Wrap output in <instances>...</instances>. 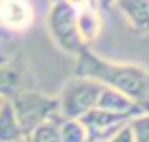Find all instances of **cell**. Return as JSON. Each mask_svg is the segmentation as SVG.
Instances as JSON below:
<instances>
[{
  "instance_id": "15",
  "label": "cell",
  "mask_w": 149,
  "mask_h": 142,
  "mask_svg": "<svg viewBox=\"0 0 149 142\" xmlns=\"http://www.w3.org/2000/svg\"><path fill=\"white\" fill-rule=\"evenodd\" d=\"M106 142H134V136H132V129L128 123H125L119 131H115L111 136H109Z\"/></svg>"
},
{
  "instance_id": "1",
  "label": "cell",
  "mask_w": 149,
  "mask_h": 142,
  "mask_svg": "<svg viewBox=\"0 0 149 142\" xmlns=\"http://www.w3.org/2000/svg\"><path fill=\"white\" fill-rule=\"evenodd\" d=\"M74 76L91 78L106 87L128 95L143 110L149 102V68L134 63H115L96 55L89 46L74 55ZM149 112V110H147Z\"/></svg>"
},
{
  "instance_id": "20",
  "label": "cell",
  "mask_w": 149,
  "mask_h": 142,
  "mask_svg": "<svg viewBox=\"0 0 149 142\" xmlns=\"http://www.w3.org/2000/svg\"><path fill=\"white\" fill-rule=\"evenodd\" d=\"M147 110H149V102H147Z\"/></svg>"
},
{
  "instance_id": "12",
  "label": "cell",
  "mask_w": 149,
  "mask_h": 142,
  "mask_svg": "<svg viewBox=\"0 0 149 142\" xmlns=\"http://www.w3.org/2000/svg\"><path fill=\"white\" fill-rule=\"evenodd\" d=\"M61 142H87V129L79 120H61L58 121Z\"/></svg>"
},
{
  "instance_id": "8",
  "label": "cell",
  "mask_w": 149,
  "mask_h": 142,
  "mask_svg": "<svg viewBox=\"0 0 149 142\" xmlns=\"http://www.w3.org/2000/svg\"><path fill=\"white\" fill-rule=\"evenodd\" d=\"M96 108L109 110V112H115V114H125V116H128V117H134L136 114L146 112V110L136 101H132L128 95L117 91V89H113V87H106V85L100 91Z\"/></svg>"
},
{
  "instance_id": "21",
  "label": "cell",
  "mask_w": 149,
  "mask_h": 142,
  "mask_svg": "<svg viewBox=\"0 0 149 142\" xmlns=\"http://www.w3.org/2000/svg\"><path fill=\"white\" fill-rule=\"evenodd\" d=\"M89 142H95V140H89Z\"/></svg>"
},
{
  "instance_id": "10",
  "label": "cell",
  "mask_w": 149,
  "mask_h": 142,
  "mask_svg": "<svg viewBox=\"0 0 149 142\" xmlns=\"http://www.w3.org/2000/svg\"><path fill=\"white\" fill-rule=\"evenodd\" d=\"M77 30L87 46L96 40L102 30V11L96 6L77 10Z\"/></svg>"
},
{
  "instance_id": "6",
  "label": "cell",
  "mask_w": 149,
  "mask_h": 142,
  "mask_svg": "<svg viewBox=\"0 0 149 142\" xmlns=\"http://www.w3.org/2000/svg\"><path fill=\"white\" fill-rule=\"evenodd\" d=\"M79 121L85 125V129H87L89 140L106 142L115 131H119L125 123H128L130 117L125 116V114L109 112V110L93 108V110H89L87 114H83V116L79 117Z\"/></svg>"
},
{
  "instance_id": "5",
  "label": "cell",
  "mask_w": 149,
  "mask_h": 142,
  "mask_svg": "<svg viewBox=\"0 0 149 142\" xmlns=\"http://www.w3.org/2000/svg\"><path fill=\"white\" fill-rule=\"evenodd\" d=\"M30 0H0V34H21L34 23Z\"/></svg>"
},
{
  "instance_id": "9",
  "label": "cell",
  "mask_w": 149,
  "mask_h": 142,
  "mask_svg": "<svg viewBox=\"0 0 149 142\" xmlns=\"http://www.w3.org/2000/svg\"><path fill=\"white\" fill-rule=\"evenodd\" d=\"M115 8L138 32H149V0H117Z\"/></svg>"
},
{
  "instance_id": "19",
  "label": "cell",
  "mask_w": 149,
  "mask_h": 142,
  "mask_svg": "<svg viewBox=\"0 0 149 142\" xmlns=\"http://www.w3.org/2000/svg\"><path fill=\"white\" fill-rule=\"evenodd\" d=\"M2 102H4V98H0V104H2Z\"/></svg>"
},
{
  "instance_id": "4",
  "label": "cell",
  "mask_w": 149,
  "mask_h": 142,
  "mask_svg": "<svg viewBox=\"0 0 149 142\" xmlns=\"http://www.w3.org/2000/svg\"><path fill=\"white\" fill-rule=\"evenodd\" d=\"M104 85L91 78L72 76L70 80L64 82L61 93L57 95L58 98V110H61L62 120H79L83 114L89 110L96 108L98 97Z\"/></svg>"
},
{
  "instance_id": "3",
  "label": "cell",
  "mask_w": 149,
  "mask_h": 142,
  "mask_svg": "<svg viewBox=\"0 0 149 142\" xmlns=\"http://www.w3.org/2000/svg\"><path fill=\"white\" fill-rule=\"evenodd\" d=\"M47 30L55 46L68 55L79 53L87 46L77 30V10L66 0L51 2L47 10Z\"/></svg>"
},
{
  "instance_id": "7",
  "label": "cell",
  "mask_w": 149,
  "mask_h": 142,
  "mask_svg": "<svg viewBox=\"0 0 149 142\" xmlns=\"http://www.w3.org/2000/svg\"><path fill=\"white\" fill-rule=\"evenodd\" d=\"M29 66L21 57H10L0 65V98L10 101L23 89L30 87Z\"/></svg>"
},
{
  "instance_id": "18",
  "label": "cell",
  "mask_w": 149,
  "mask_h": 142,
  "mask_svg": "<svg viewBox=\"0 0 149 142\" xmlns=\"http://www.w3.org/2000/svg\"><path fill=\"white\" fill-rule=\"evenodd\" d=\"M8 59H10V55H6L4 51H0V65H2L4 61H8Z\"/></svg>"
},
{
  "instance_id": "2",
  "label": "cell",
  "mask_w": 149,
  "mask_h": 142,
  "mask_svg": "<svg viewBox=\"0 0 149 142\" xmlns=\"http://www.w3.org/2000/svg\"><path fill=\"white\" fill-rule=\"evenodd\" d=\"M17 120L25 135L45 121H61V110H58V98L45 95L34 87H26L10 98Z\"/></svg>"
},
{
  "instance_id": "13",
  "label": "cell",
  "mask_w": 149,
  "mask_h": 142,
  "mask_svg": "<svg viewBox=\"0 0 149 142\" xmlns=\"http://www.w3.org/2000/svg\"><path fill=\"white\" fill-rule=\"evenodd\" d=\"M30 142H61L58 121H45L29 133Z\"/></svg>"
},
{
  "instance_id": "17",
  "label": "cell",
  "mask_w": 149,
  "mask_h": 142,
  "mask_svg": "<svg viewBox=\"0 0 149 142\" xmlns=\"http://www.w3.org/2000/svg\"><path fill=\"white\" fill-rule=\"evenodd\" d=\"M8 142H30V140H29V135H21V136H17L13 140H8Z\"/></svg>"
},
{
  "instance_id": "16",
  "label": "cell",
  "mask_w": 149,
  "mask_h": 142,
  "mask_svg": "<svg viewBox=\"0 0 149 142\" xmlns=\"http://www.w3.org/2000/svg\"><path fill=\"white\" fill-rule=\"evenodd\" d=\"M115 2L117 0H96V6H98L100 11H108V10H111V8L115 6Z\"/></svg>"
},
{
  "instance_id": "14",
  "label": "cell",
  "mask_w": 149,
  "mask_h": 142,
  "mask_svg": "<svg viewBox=\"0 0 149 142\" xmlns=\"http://www.w3.org/2000/svg\"><path fill=\"white\" fill-rule=\"evenodd\" d=\"M134 142H149V112H140L128 121Z\"/></svg>"
},
{
  "instance_id": "11",
  "label": "cell",
  "mask_w": 149,
  "mask_h": 142,
  "mask_svg": "<svg viewBox=\"0 0 149 142\" xmlns=\"http://www.w3.org/2000/svg\"><path fill=\"white\" fill-rule=\"evenodd\" d=\"M21 135H25V133L17 120L13 104H11V101H4L0 104V142L13 140Z\"/></svg>"
}]
</instances>
